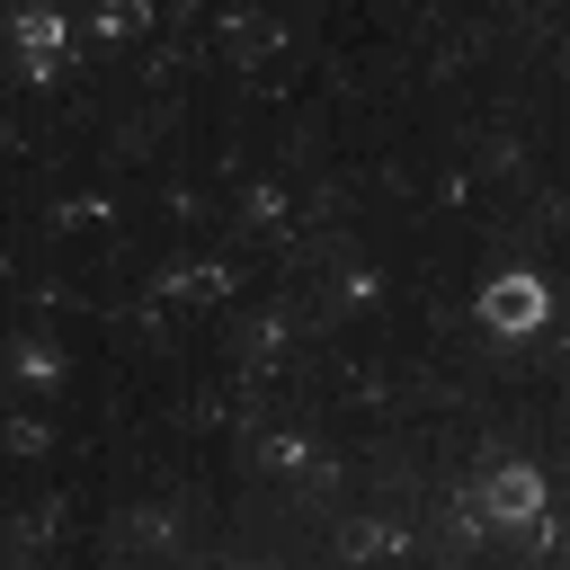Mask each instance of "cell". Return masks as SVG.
Masks as SVG:
<instances>
[{
    "instance_id": "6da1fadb",
    "label": "cell",
    "mask_w": 570,
    "mask_h": 570,
    "mask_svg": "<svg viewBox=\"0 0 570 570\" xmlns=\"http://www.w3.org/2000/svg\"><path fill=\"white\" fill-rule=\"evenodd\" d=\"M481 321H490V330H534V321H543V285H534V276H499V285L481 294Z\"/></svg>"
},
{
    "instance_id": "7a4b0ae2",
    "label": "cell",
    "mask_w": 570,
    "mask_h": 570,
    "mask_svg": "<svg viewBox=\"0 0 570 570\" xmlns=\"http://www.w3.org/2000/svg\"><path fill=\"white\" fill-rule=\"evenodd\" d=\"M62 9H18V53H27V71L45 80V71H62Z\"/></svg>"
}]
</instances>
